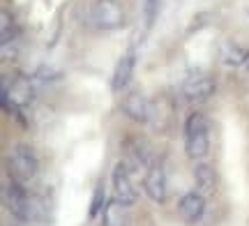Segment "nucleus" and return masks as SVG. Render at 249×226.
Instances as JSON below:
<instances>
[{"label":"nucleus","instance_id":"1","mask_svg":"<svg viewBox=\"0 0 249 226\" xmlns=\"http://www.w3.org/2000/svg\"><path fill=\"white\" fill-rule=\"evenodd\" d=\"M5 206L12 212V217H17L18 222H37L44 215L42 201L33 196V194H28L23 182L14 180V178L5 187Z\"/></svg>","mask_w":249,"mask_h":226},{"label":"nucleus","instance_id":"2","mask_svg":"<svg viewBox=\"0 0 249 226\" xmlns=\"http://www.w3.org/2000/svg\"><path fill=\"white\" fill-rule=\"evenodd\" d=\"M185 150L187 157L201 162L210 153V125L203 113H192L185 122Z\"/></svg>","mask_w":249,"mask_h":226},{"label":"nucleus","instance_id":"3","mask_svg":"<svg viewBox=\"0 0 249 226\" xmlns=\"http://www.w3.org/2000/svg\"><path fill=\"white\" fill-rule=\"evenodd\" d=\"M7 171L14 180L26 185L28 180H33L39 173V157L30 145L17 143L7 155Z\"/></svg>","mask_w":249,"mask_h":226},{"label":"nucleus","instance_id":"4","mask_svg":"<svg viewBox=\"0 0 249 226\" xmlns=\"http://www.w3.org/2000/svg\"><path fill=\"white\" fill-rule=\"evenodd\" d=\"M143 191L152 203H166L169 199V178L161 164H150L143 175Z\"/></svg>","mask_w":249,"mask_h":226},{"label":"nucleus","instance_id":"5","mask_svg":"<svg viewBox=\"0 0 249 226\" xmlns=\"http://www.w3.org/2000/svg\"><path fill=\"white\" fill-rule=\"evenodd\" d=\"M92 21L102 30H116L124 23V12L118 0H97L92 7Z\"/></svg>","mask_w":249,"mask_h":226},{"label":"nucleus","instance_id":"6","mask_svg":"<svg viewBox=\"0 0 249 226\" xmlns=\"http://www.w3.org/2000/svg\"><path fill=\"white\" fill-rule=\"evenodd\" d=\"M111 182H113V199L123 201L127 206H134L136 199H139V191L134 187V180H132V173L127 169L124 162H118L113 173H111Z\"/></svg>","mask_w":249,"mask_h":226},{"label":"nucleus","instance_id":"7","mask_svg":"<svg viewBox=\"0 0 249 226\" xmlns=\"http://www.w3.org/2000/svg\"><path fill=\"white\" fill-rule=\"evenodd\" d=\"M205 215V196L203 191H187L178 201V217L187 226H194Z\"/></svg>","mask_w":249,"mask_h":226},{"label":"nucleus","instance_id":"8","mask_svg":"<svg viewBox=\"0 0 249 226\" xmlns=\"http://www.w3.org/2000/svg\"><path fill=\"white\" fill-rule=\"evenodd\" d=\"M217 90V83L210 74H194L182 83V95L189 102H208Z\"/></svg>","mask_w":249,"mask_h":226},{"label":"nucleus","instance_id":"9","mask_svg":"<svg viewBox=\"0 0 249 226\" xmlns=\"http://www.w3.org/2000/svg\"><path fill=\"white\" fill-rule=\"evenodd\" d=\"M123 113L129 120L134 122H150V116H152V104L148 102L145 95H141L139 90H132L127 92L123 97V104H120Z\"/></svg>","mask_w":249,"mask_h":226},{"label":"nucleus","instance_id":"10","mask_svg":"<svg viewBox=\"0 0 249 226\" xmlns=\"http://www.w3.org/2000/svg\"><path fill=\"white\" fill-rule=\"evenodd\" d=\"M33 97V88H30V81L28 79H17V81H12L9 86L5 81V88H2V106L9 109V102H12V106H26L28 102Z\"/></svg>","mask_w":249,"mask_h":226},{"label":"nucleus","instance_id":"11","mask_svg":"<svg viewBox=\"0 0 249 226\" xmlns=\"http://www.w3.org/2000/svg\"><path fill=\"white\" fill-rule=\"evenodd\" d=\"M134 67H136V53H134V49H129L116 65V72H113V79H111L113 92H123L129 86V81L134 76Z\"/></svg>","mask_w":249,"mask_h":226},{"label":"nucleus","instance_id":"12","mask_svg":"<svg viewBox=\"0 0 249 226\" xmlns=\"http://www.w3.org/2000/svg\"><path fill=\"white\" fill-rule=\"evenodd\" d=\"M102 226H132L129 206L118 199L107 201V206L102 210Z\"/></svg>","mask_w":249,"mask_h":226},{"label":"nucleus","instance_id":"13","mask_svg":"<svg viewBox=\"0 0 249 226\" xmlns=\"http://www.w3.org/2000/svg\"><path fill=\"white\" fill-rule=\"evenodd\" d=\"M219 58L229 67H240V65L249 63V51L242 49L240 44H235V42H224L222 51H219Z\"/></svg>","mask_w":249,"mask_h":226},{"label":"nucleus","instance_id":"14","mask_svg":"<svg viewBox=\"0 0 249 226\" xmlns=\"http://www.w3.org/2000/svg\"><path fill=\"white\" fill-rule=\"evenodd\" d=\"M194 182L201 191H213L214 185H217V175H214V169L205 162H196L194 166Z\"/></svg>","mask_w":249,"mask_h":226},{"label":"nucleus","instance_id":"15","mask_svg":"<svg viewBox=\"0 0 249 226\" xmlns=\"http://www.w3.org/2000/svg\"><path fill=\"white\" fill-rule=\"evenodd\" d=\"M160 5H161V0H145L143 2V21H145V28L155 26V21L160 17Z\"/></svg>","mask_w":249,"mask_h":226},{"label":"nucleus","instance_id":"16","mask_svg":"<svg viewBox=\"0 0 249 226\" xmlns=\"http://www.w3.org/2000/svg\"><path fill=\"white\" fill-rule=\"evenodd\" d=\"M0 37H2V46H7L12 39H14V18L9 17V12H2L0 14Z\"/></svg>","mask_w":249,"mask_h":226},{"label":"nucleus","instance_id":"17","mask_svg":"<svg viewBox=\"0 0 249 226\" xmlns=\"http://www.w3.org/2000/svg\"><path fill=\"white\" fill-rule=\"evenodd\" d=\"M104 201H107V196H104V190L99 187V190L95 191V196H92V206H90V217H95L97 212H102V210H104V206H107Z\"/></svg>","mask_w":249,"mask_h":226},{"label":"nucleus","instance_id":"18","mask_svg":"<svg viewBox=\"0 0 249 226\" xmlns=\"http://www.w3.org/2000/svg\"><path fill=\"white\" fill-rule=\"evenodd\" d=\"M247 67H249V63H247Z\"/></svg>","mask_w":249,"mask_h":226}]
</instances>
